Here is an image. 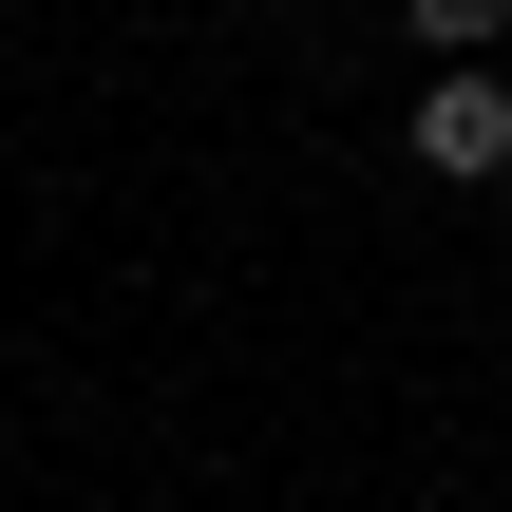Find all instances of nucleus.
I'll use <instances>...</instances> for the list:
<instances>
[{
	"mask_svg": "<svg viewBox=\"0 0 512 512\" xmlns=\"http://www.w3.org/2000/svg\"><path fill=\"white\" fill-rule=\"evenodd\" d=\"M399 19H418V76H437V57H494V38H512V0H399Z\"/></svg>",
	"mask_w": 512,
	"mask_h": 512,
	"instance_id": "obj_2",
	"label": "nucleus"
},
{
	"mask_svg": "<svg viewBox=\"0 0 512 512\" xmlns=\"http://www.w3.org/2000/svg\"><path fill=\"white\" fill-rule=\"evenodd\" d=\"M399 152H418L437 190H494V171H512V76H494V57H437V76H418V133H399Z\"/></svg>",
	"mask_w": 512,
	"mask_h": 512,
	"instance_id": "obj_1",
	"label": "nucleus"
}]
</instances>
